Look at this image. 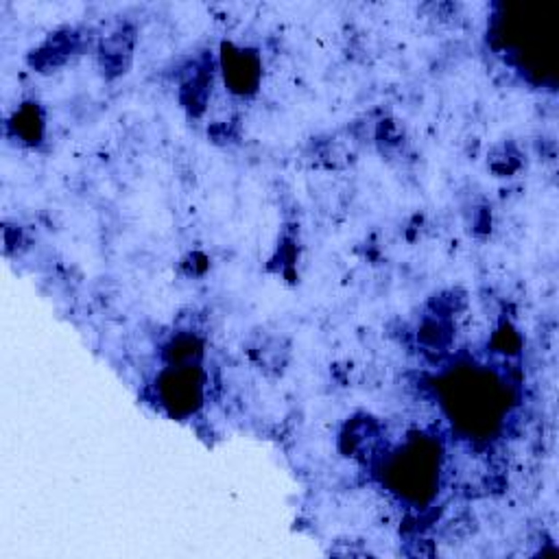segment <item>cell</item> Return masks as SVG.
<instances>
[{
	"label": "cell",
	"mask_w": 559,
	"mask_h": 559,
	"mask_svg": "<svg viewBox=\"0 0 559 559\" xmlns=\"http://www.w3.org/2000/svg\"><path fill=\"white\" fill-rule=\"evenodd\" d=\"M489 164H492V169L498 171V173H512V171L518 166V160H516V155L509 151V146H496V149L492 151Z\"/></svg>",
	"instance_id": "3957f363"
},
{
	"label": "cell",
	"mask_w": 559,
	"mask_h": 559,
	"mask_svg": "<svg viewBox=\"0 0 559 559\" xmlns=\"http://www.w3.org/2000/svg\"><path fill=\"white\" fill-rule=\"evenodd\" d=\"M131 48H134V36L127 29H119V31L105 36L101 42V66L107 72H122L129 63Z\"/></svg>",
	"instance_id": "6da1fadb"
},
{
	"label": "cell",
	"mask_w": 559,
	"mask_h": 559,
	"mask_svg": "<svg viewBox=\"0 0 559 559\" xmlns=\"http://www.w3.org/2000/svg\"><path fill=\"white\" fill-rule=\"evenodd\" d=\"M256 361L269 374H280L288 361V343L282 337H267L256 346Z\"/></svg>",
	"instance_id": "7a4b0ae2"
}]
</instances>
